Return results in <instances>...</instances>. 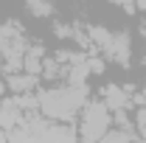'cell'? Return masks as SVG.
I'll list each match as a JSON object with an SVG mask.
<instances>
[{"mask_svg": "<svg viewBox=\"0 0 146 143\" xmlns=\"http://www.w3.org/2000/svg\"><path fill=\"white\" fill-rule=\"evenodd\" d=\"M110 3H118V6H124V9H129V11L135 9V6H132V0H110Z\"/></svg>", "mask_w": 146, "mask_h": 143, "instance_id": "cell-7", "label": "cell"}, {"mask_svg": "<svg viewBox=\"0 0 146 143\" xmlns=\"http://www.w3.org/2000/svg\"><path fill=\"white\" fill-rule=\"evenodd\" d=\"M6 84H9V90L14 95H25V93H31L36 87V76H31V73H25V70L23 73H9Z\"/></svg>", "mask_w": 146, "mask_h": 143, "instance_id": "cell-5", "label": "cell"}, {"mask_svg": "<svg viewBox=\"0 0 146 143\" xmlns=\"http://www.w3.org/2000/svg\"><path fill=\"white\" fill-rule=\"evenodd\" d=\"M141 34H143V39H146V20L141 23Z\"/></svg>", "mask_w": 146, "mask_h": 143, "instance_id": "cell-9", "label": "cell"}, {"mask_svg": "<svg viewBox=\"0 0 146 143\" xmlns=\"http://www.w3.org/2000/svg\"><path fill=\"white\" fill-rule=\"evenodd\" d=\"M132 6H135V9H141V11H146V0H132Z\"/></svg>", "mask_w": 146, "mask_h": 143, "instance_id": "cell-8", "label": "cell"}, {"mask_svg": "<svg viewBox=\"0 0 146 143\" xmlns=\"http://www.w3.org/2000/svg\"><path fill=\"white\" fill-rule=\"evenodd\" d=\"M101 101L107 104L110 112H118V109H129L135 101H132V95H129V90L118 87V84H107V87L101 90Z\"/></svg>", "mask_w": 146, "mask_h": 143, "instance_id": "cell-4", "label": "cell"}, {"mask_svg": "<svg viewBox=\"0 0 146 143\" xmlns=\"http://www.w3.org/2000/svg\"><path fill=\"white\" fill-rule=\"evenodd\" d=\"M25 6L34 11L36 17H51L54 14V3L51 0H25Z\"/></svg>", "mask_w": 146, "mask_h": 143, "instance_id": "cell-6", "label": "cell"}, {"mask_svg": "<svg viewBox=\"0 0 146 143\" xmlns=\"http://www.w3.org/2000/svg\"><path fill=\"white\" fill-rule=\"evenodd\" d=\"M36 101L48 121H73L87 104V87H48L36 95Z\"/></svg>", "mask_w": 146, "mask_h": 143, "instance_id": "cell-1", "label": "cell"}, {"mask_svg": "<svg viewBox=\"0 0 146 143\" xmlns=\"http://www.w3.org/2000/svg\"><path fill=\"white\" fill-rule=\"evenodd\" d=\"M101 51L110 56V59H115V62H121L124 68L129 65V56H132V42H129V34L127 31H110L107 42L101 45Z\"/></svg>", "mask_w": 146, "mask_h": 143, "instance_id": "cell-3", "label": "cell"}, {"mask_svg": "<svg viewBox=\"0 0 146 143\" xmlns=\"http://www.w3.org/2000/svg\"><path fill=\"white\" fill-rule=\"evenodd\" d=\"M0 101H3V98H0Z\"/></svg>", "mask_w": 146, "mask_h": 143, "instance_id": "cell-10", "label": "cell"}, {"mask_svg": "<svg viewBox=\"0 0 146 143\" xmlns=\"http://www.w3.org/2000/svg\"><path fill=\"white\" fill-rule=\"evenodd\" d=\"M82 121H79V132H82V138L84 143H98L104 135L110 132V124H112V112L107 109V104L98 98V101H87L84 107H82Z\"/></svg>", "mask_w": 146, "mask_h": 143, "instance_id": "cell-2", "label": "cell"}]
</instances>
